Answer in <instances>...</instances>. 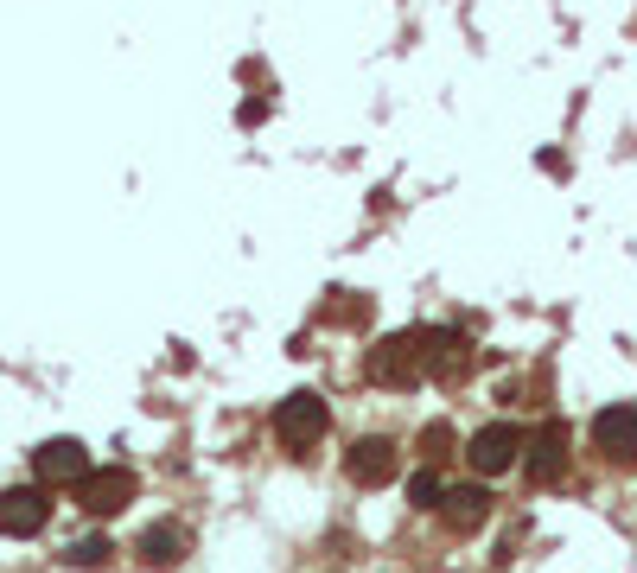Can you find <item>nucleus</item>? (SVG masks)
Listing matches in <instances>:
<instances>
[{
    "mask_svg": "<svg viewBox=\"0 0 637 573\" xmlns=\"http://www.w3.org/2000/svg\"><path fill=\"white\" fill-rule=\"evenodd\" d=\"M325 427H332V414H325V402L313 389H300V395H287L281 414H274V433H281L294 453H306V446H319L325 440Z\"/></svg>",
    "mask_w": 637,
    "mask_h": 573,
    "instance_id": "nucleus-1",
    "label": "nucleus"
},
{
    "mask_svg": "<svg viewBox=\"0 0 637 573\" xmlns=\"http://www.w3.org/2000/svg\"><path fill=\"white\" fill-rule=\"evenodd\" d=\"M77 503L90 516H115L122 503H134V472L128 465H90V472L77 478Z\"/></svg>",
    "mask_w": 637,
    "mask_h": 573,
    "instance_id": "nucleus-2",
    "label": "nucleus"
},
{
    "mask_svg": "<svg viewBox=\"0 0 637 573\" xmlns=\"http://www.w3.org/2000/svg\"><path fill=\"white\" fill-rule=\"evenodd\" d=\"M51 523V497L39 484H13V491H0V535H39Z\"/></svg>",
    "mask_w": 637,
    "mask_h": 573,
    "instance_id": "nucleus-3",
    "label": "nucleus"
},
{
    "mask_svg": "<svg viewBox=\"0 0 637 573\" xmlns=\"http://www.w3.org/2000/svg\"><path fill=\"white\" fill-rule=\"evenodd\" d=\"M516 453H523V433H516L510 421L478 427V433H472V446H466V459H472V472H478V478L510 472V465H516Z\"/></svg>",
    "mask_w": 637,
    "mask_h": 573,
    "instance_id": "nucleus-4",
    "label": "nucleus"
},
{
    "mask_svg": "<svg viewBox=\"0 0 637 573\" xmlns=\"http://www.w3.org/2000/svg\"><path fill=\"white\" fill-rule=\"evenodd\" d=\"M593 446L606 459H637V408L631 402H612L593 414Z\"/></svg>",
    "mask_w": 637,
    "mask_h": 573,
    "instance_id": "nucleus-5",
    "label": "nucleus"
},
{
    "mask_svg": "<svg viewBox=\"0 0 637 573\" xmlns=\"http://www.w3.org/2000/svg\"><path fill=\"white\" fill-rule=\"evenodd\" d=\"M32 472L45 484H77L90 472V453H83V440H45L39 453H32Z\"/></svg>",
    "mask_w": 637,
    "mask_h": 573,
    "instance_id": "nucleus-6",
    "label": "nucleus"
},
{
    "mask_svg": "<svg viewBox=\"0 0 637 573\" xmlns=\"http://www.w3.org/2000/svg\"><path fill=\"white\" fill-rule=\"evenodd\" d=\"M344 472L357 484H389L395 478V446L389 440H357L351 453H344Z\"/></svg>",
    "mask_w": 637,
    "mask_h": 573,
    "instance_id": "nucleus-7",
    "label": "nucleus"
},
{
    "mask_svg": "<svg viewBox=\"0 0 637 573\" xmlns=\"http://www.w3.org/2000/svg\"><path fill=\"white\" fill-rule=\"evenodd\" d=\"M561 459H567V433H561V427H548L542 440L529 446V472H536V478H555V472H561Z\"/></svg>",
    "mask_w": 637,
    "mask_h": 573,
    "instance_id": "nucleus-8",
    "label": "nucleus"
},
{
    "mask_svg": "<svg viewBox=\"0 0 637 573\" xmlns=\"http://www.w3.org/2000/svg\"><path fill=\"white\" fill-rule=\"evenodd\" d=\"M141 554H147V561H179V554H185V535L179 529H172V523H153L147 535H141Z\"/></svg>",
    "mask_w": 637,
    "mask_h": 573,
    "instance_id": "nucleus-9",
    "label": "nucleus"
},
{
    "mask_svg": "<svg viewBox=\"0 0 637 573\" xmlns=\"http://www.w3.org/2000/svg\"><path fill=\"white\" fill-rule=\"evenodd\" d=\"M408 503H415V510H440V503H446V478L434 472V465L408 478Z\"/></svg>",
    "mask_w": 637,
    "mask_h": 573,
    "instance_id": "nucleus-10",
    "label": "nucleus"
},
{
    "mask_svg": "<svg viewBox=\"0 0 637 573\" xmlns=\"http://www.w3.org/2000/svg\"><path fill=\"white\" fill-rule=\"evenodd\" d=\"M415 363H408V338H389V344H376V376H395L402 382Z\"/></svg>",
    "mask_w": 637,
    "mask_h": 573,
    "instance_id": "nucleus-11",
    "label": "nucleus"
},
{
    "mask_svg": "<svg viewBox=\"0 0 637 573\" xmlns=\"http://www.w3.org/2000/svg\"><path fill=\"white\" fill-rule=\"evenodd\" d=\"M64 561H71V567H102V561H109V535H90V542H71V548H64Z\"/></svg>",
    "mask_w": 637,
    "mask_h": 573,
    "instance_id": "nucleus-12",
    "label": "nucleus"
},
{
    "mask_svg": "<svg viewBox=\"0 0 637 573\" xmlns=\"http://www.w3.org/2000/svg\"><path fill=\"white\" fill-rule=\"evenodd\" d=\"M446 510H453L459 523H472V516L485 510V491H478V484H466V491H446Z\"/></svg>",
    "mask_w": 637,
    "mask_h": 573,
    "instance_id": "nucleus-13",
    "label": "nucleus"
},
{
    "mask_svg": "<svg viewBox=\"0 0 637 573\" xmlns=\"http://www.w3.org/2000/svg\"><path fill=\"white\" fill-rule=\"evenodd\" d=\"M446 446H453V433H446V427H427V459H446Z\"/></svg>",
    "mask_w": 637,
    "mask_h": 573,
    "instance_id": "nucleus-14",
    "label": "nucleus"
}]
</instances>
